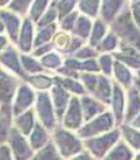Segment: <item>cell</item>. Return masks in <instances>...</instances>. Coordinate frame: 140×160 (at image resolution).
Returning a JSON list of instances; mask_svg holds the SVG:
<instances>
[{
    "label": "cell",
    "instance_id": "cell-3",
    "mask_svg": "<svg viewBox=\"0 0 140 160\" xmlns=\"http://www.w3.org/2000/svg\"><path fill=\"white\" fill-rule=\"evenodd\" d=\"M37 113L41 121L40 124L47 130H53L55 126V113L48 93L39 92L37 94Z\"/></svg>",
    "mask_w": 140,
    "mask_h": 160
},
{
    "label": "cell",
    "instance_id": "cell-40",
    "mask_svg": "<svg viewBox=\"0 0 140 160\" xmlns=\"http://www.w3.org/2000/svg\"><path fill=\"white\" fill-rule=\"evenodd\" d=\"M99 68L102 71L105 77L111 75L112 70H113V59L110 54H102L99 58Z\"/></svg>",
    "mask_w": 140,
    "mask_h": 160
},
{
    "label": "cell",
    "instance_id": "cell-31",
    "mask_svg": "<svg viewBox=\"0 0 140 160\" xmlns=\"http://www.w3.org/2000/svg\"><path fill=\"white\" fill-rule=\"evenodd\" d=\"M48 2H50V0H33L30 8V20L38 22L41 15L46 12Z\"/></svg>",
    "mask_w": 140,
    "mask_h": 160
},
{
    "label": "cell",
    "instance_id": "cell-45",
    "mask_svg": "<svg viewBox=\"0 0 140 160\" xmlns=\"http://www.w3.org/2000/svg\"><path fill=\"white\" fill-rule=\"evenodd\" d=\"M52 47H53L52 44H44V45H41V46H38L34 51V54L39 55L40 58H41L42 55H45V54H47L48 52H51Z\"/></svg>",
    "mask_w": 140,
    "mask_h": 160
},
{
    "label": "cell",
    "instance_id": "cell-30",
    "mask_svg": "<svg viewBox=\"0 0 140 160\" xmlns=\"http://www.w3.org/2000/svg\"><path fill=\"white\" fill-rule=\"evenodd\" d=\"M106 34V25L102 20H95L92 26V33L90 34V44L91 46H97L101 40L104 39Z\"/></svg>",
    "mask_w": 140,
    "mask_h": 160
},
{
    "label": "cell",
    "instance_id": "cell-1",
    "mask_svg": "<svg viewBox=\"0 0 140 160\" xmlns=\"http://www.w3.org/2000/svg\"><path fill=\"white\" fill-rule=\"evenodd\" d=\"M54 146L61 158H70L80 153L82 144L73 133L66 130H57L54 133Z\"/></svg>",
    "mask_w": 140,
    "mask_h": 160
},
{
    "label": "cell",
    "instance_id": "cell-28",
    "mask_svg": "<svg viewBox=\"0 0 140 160\" xmlns=\"http://www.w3.org/2000/svg\"><path fill=\"white\" fill-rule=\"evenodd\" d=\"M33 160H62V158L57 151L54 144L48 142L41 147V150L33 157Z\"/></svg>",
    "mask_w": 140,
    "mask_h": 160
},
{
    "label": "cell",
    "instance_id": "cell-2",
    "mask_svg": "<svg viewBox=\"0 0 140 160\" xmlns=\"http://www.w3.org/2000/svg\"><path fill=\"white\" fill-rule=\"evenodd\" d=\"M113 33L121 37L124 40H127L128 42L134 44L135 47L138 46L139 32L135 26V22L132 21L131 13L128 12L120 14L117 19L113 20Z\"/></svg>",
    "mask_w": 140,
    "mask_h": 160
},
{
    "label": "cell",
    "instance_id": "cell-16",
    "mask_svg": "<svg viewBox=\"0 0 140 160\" xmlns=\"http://www.w3.org/2000/svg\"><path fill=\"white\" fill-rule=\"evenodd\" d=\"M93 94L95 95L97 99L102 101L104 104H110L111 98H112V86H111V80L107 77L105 75L98 77Z\"/></svg>",
    "mask_w": 140,
    "mask_h": 160
},
{
    "label": "cell",
    "instance_id": "cell-15",
    "mask_svg": "<svg viewBox=\"0 0 140 160\" xmlns=\"http://www.w3.org/2000/svg\"><path fill=\"white\" fill-rule=\"evenodd\" d=\"M125 0H100V13L102 17V21L112 22L118 15L119 11L122 7Z\"/></svg>",
    "mask_w": 140,
    "mask_h": 160
},
{
    "label": "cell",
    "instance_id": "cell-22",
    "mask_svg": "<svg viewBox=\"0 0 140 160\" xmlns=\"http://www.w3.org/2000/svg\"><path fill=\"white\" fill-rule=\"evenodd\" d=\"M25 79L27 80L28 84H31L34 88H37L40 92L48 90L54 84V78H51V77L45 74H39V73L25 77Z\"/></svg>",
    "mask_w": 140,
    "mask_h": 160
},
{
    "label": "cell",
    "instance_id": "cell-36",
    "mask_svg": "<svg viewBox=\"0 0 140 160\" xmlns=\"http://www.w3.org/2000/svg\"><path fill=\"white\" fill-rule=\"evenodd\" d=\"M58 18V13H57V8H55V1H53L51 6L48 7V10L46 11L44 14L41 15V18L38 20V27H45L47 25L54 24V20Z\"/></svg>",
    "mask_w": 140,
    "mask_h": 160
},
{
    "label": "cell",
    "instance_id": "cell-39",
    "mask_svg": "<svg viewBox=\"0 0 140 160\" xmlns=\"http://www.w3.org/2000/svg\"><path fill=\"white\" fill-rule=\"evenodd\" d=\"M33 0H11L8 4V8L11 12H13L14 14H25L27 12V8L30 7Z\"/></svg>",
    "mask_w": 140,
    "mask_h": 160
},
{
    "label": "cell",
    "instance_id": "cell-9",
    "mask_svg": "<svg viewBox=\"0 0 140 160\" xmlns=\"http://www.w3.org/2000/svg\"><path fill=\"white\" fill-rule=\"evenodd\" d=\"M82 113L80 107V101L77 97L70 99V105L64 118V125L68 130H79L82 125Z\"/></svg>",
    "mask_w": 140,
    "mask_h": 160
},
{
    "label": "cell",
    "instance_id": "cell-14",
    "mask_svg": "<svg viewBox=\"0 0 140 160\" xmlns=\"http://www.w3.org/2000/svg\"><path fill=\"white\" fill-rule=\"evenodd\" d=\"M19 37H18V42H19V48L24 53H28L33 45V26L32 21L28 18H26L20 27Z\"/></svg>",
    "mask_w": 140,
    "mask_h": 160
},
{
    "label": "cell",
    "instance_id": "cell-44",
    "mask_svg": "<svg viewBox=\"0 0 140 160\" xmlns=\"http://www.w3.org/2000/svg\"><path fill=\"white\" fill-rule=\"evenodd\" d=\"M10 119V117L7 115H0V141L2 142L7 138V121Z\"/></svg>",
    "mask_w": 140,
    "mask_h": 160
},
{
    "label": "cell",
    "instance_id": "cell-27",
    "mask_svg": "<svg viewBox=\"0 0 140 160\" xmlns=\"http://www.w3.org/2000/svg\"><path fill=\"white\" fill-rule=\"evenodd\" d=\"M132 152L124 142H119L114 146V148L107 154L105 160H131Z\"/></svg>",
    "mask_w": 140,
    "mask_h": 160
},
{
    "label": "cell",
    "instance_id": "cell-18",
    "mask_svg": "<svg viewBox=\"0 0 140 160\" xmlns=\"http://www.w3.org/2000/svg\"><path fill=\"white\" fill-rule=\"evenodd\" d=\"M112 104H113V112H114L115 122L119 125L120 121L122 120V111H124V92L120 85L114 84L113 85V90H112Z\"/></svg>",
    "mask_w": 140,
    "mask_h": 160
},
{
    "label": "cell",
    "instance_id": "cell-32",
    "mask_svg": "<svg viewBox=\"0 0 140 160\" xmlns=\"http://www.w3.org/2000/svg\"><path fill=\"white\" fill-rule=\"evenodd\" d=\"M20 60H21V64H22V68H24L26 72H28V73L37 74V73H40V72H44V71H45V68L40 65L39 61H37L33 57L21 54Z\"/></svg>",
    "mask_w": 140,
    "mask_h": 160
},
{
    "label": "cell",
    "instance_id": "cell-35",
    "mask_svg": "<svg viewBox=\"0 0 140 160\" xmlns=\"http://www.w3.org/2000/svg\"><path fill=\"white\" fill-rule=\"evenodd\" d=\"M121 131L125 140L135 151L139 148V132L132 126H121Z\"/></svg>",
    "mask_w": 140,
    "mask_h": 160
},
{
    "label": "cell",
    "instance_id": "cell-7",
    "mask_svg": "<svg viewBox=\"0 0 140 160\" xmlns=\"http://www.w3.org/2000/svg\"><path fill=\"white\" fill-rule=\"evenodd\" d=\"M18 88V81L14 77L7 73L2 67H0V102L4 107L11 104Z\"/></svg>",
    "mask_w": 140,
    "mask_h": 160
},
{
    "label": "cell",
    "instance_id": "cell-52",
    "mask_svg": "<svg viewBox=\"0 0 140 160\" xmlns=\"http://www.w3.org/2000/svg\"><path fill=\"white\" fill-rule=\"evenodd\" d=\"M133 2H139V0H133Z\"/></svg>",
    "mask_w": 140,
    "mask_h": 160
},
{
    "label": "cell",
    "instance_id": "cell-33",
    "mask_svg": "<svg viewBox=\"0 0 140 160\" xmlns=\"http://www.w3.org/2000/svg\"><path fill=\"white\" fill-rule=\"evenodd\" d=\"M62 64V60L59 54L54 52H48L47 54L42 55L40 59V65L44 68H52V70H58Z\"/></svg>",
    "mask_w": 140,
    "mask_h": 160
},
{
    "label": "cell",
    "instance_id": "cell-8",
    "mask_svg": "<svg viewBox=\"0 0 140 160\" xmlns=\"http://www.w3.org/2000/svg\"><path fill=\"white\" fill-rule=\"evenodd\" d=\"M14 95L15 99L14 104H13V114L15 117L24 113L35 100L34 92L31 90L30 86L27 85H20L17 88V92H15Z\"/></svg>",
    "mask_w": 140,
    "mask_h": 160
},
{
    "label": "cell",
    "instance_id": "cell-4",
    "mask_svg": "<svg viewBox=\"0 0 140 160\" xmlns=\"http://www.w3.org/2000/svg\"><path fill=\"white\" fill-rule=\"evenodd\" d=\"M120 137L119 131H112L107 132L105 134L87 140L85 142V146L91 151L90 153L93 154L95 158H101L108 152L112 146L115 145Z\"/></svg>",
    "mask_w": 140,
    "mask_h": 160
},
{
    "label": "cell",
    "instance_id": "cell-13",
    "mask_svg": "<svg viewBox=\"0 0 140 160\" xmlns=\"http://www.w3.org/2000/svg\"><path fill=\"white\" fill-rule=\"evenodd\" d=\"M80 107H81V113H82V120H86V121L101 114L105 110V106L101 102L97 101L91 97H86V95L81 98Z\"/></svg>",
    "mask_w": 140,
    "mask_h": 160
},
{
    "label": "cell",
    "instance_id": "cell-46",
    "mask_svg": "<svg viewBox=\"0 0 140 160\" xmlns=\"http://www.w3.org/2000/svg\"><path fill=\"white\" fill-rule=\"evenodd\" d=\"M0 160H12L11 151L8 146L0 145Z\"/></svg>",
    "mask_w": 140,
    "mask_h": 160
},
{
    "label": "cell",
    "instance_id": "cell-26",
    "mask_svg": "<svg viewBox=\"0 0 140 160\" xmlns=\"http://www.w3.org/2000/svg\"><path fill=\"white\" fill-rule=\"evenodd\" d=\"M54 82L60 85L64 90H66L67 92H73L75 94H84L85 93V88L82 84L78 82L77 80H73L72 78H54Z\"/></svg>",
    "mask_w": 140,
    "mask_h": 160
},
{
    "label": "cell",
    "instance_id": "cell-41",
    "mask_svg": "<svg viewBox=\"0 0 140 160\" xmlns=\"http://www.w3.org/2000/svg\"><path fill=\"white\" fill-rule=\"evenodd\" d=\"M80 79L82 81V84H84V88L87 91H90L93 93V91H94V87L97 85V80H98V77L93 73H81L80 74Z\"/></svg>",
    "mask_w": 140,
    "mask_h": 160
},
{
    "label": "cell",
    "instance_id": "cell-51",
    "mask_svg": "<svg viewBox=\"0 0 140 160\" xmlns=\"http://www.w3.org/2000/svg\"><path fill=\"white\" fill-rule=\"evenodd\" d=\"M4 31H5V26H4V24H2L1 19H0V34L4 33Z\"/></svg>",
    "mask_w": 140,
    "mask_h": 160
},
{
    "label": "cell",
    "instance_id": "cell-23",
    "mask_svg": "<svg viewBox=\"0 0 140 160\" xmlns=\"http://www.w3.org/2000/svg\"><path fill=\"white\" fill-rule=\"evenodd\" d=\"M113 72H114L115 79L118 80V82L121 84L124 87H130L132 82V73L128 70V67L121 64L119 61L113 62Z\"/></svg>",
    "mask_w": 140,
    "mask_h": 160
},
{
    "label": "cell",
    "instance_id": "cell-34",
    "mask_svg": "<svg viewBox=\"0 0 140 160\" xmlns=\"http://www.w3.org/2000/svg\"><path fill=\"white\" fill-rule=\"evenodd\" d=\"M77 5V0H55V8L58 13V19L61 20L64 17L73 12Z\"/></svg>",
    "mask_w": 140,
    "mask_h": 160
},
{
    "label": "cell",
    "instance_id": "cell-49",
    "mask_svg": "<svg viewBox=\"0 0 140 160\" xmlns=\"http://www.w3.org/2000/svg\"><path fill=\"white\" fill-rule=\"evenodd\" d=\"M7 42H8L7 38L4 37V35H0V52H1V51L4 50L6 46H7Z\"/></svg>",
    "mask_w": 140,
    "mask_h": 160
},
{
    "label": "cell",
    "instance_id": "cell-47",
    "mask_svg": "<svg viewBox=\"0 0 140 160\" xmlns=\"http://www.w3.org/2000/svg\"><path fill=\"white\" fill-rule=\"evenodd\" d=\"M132 14H133V18H134V22L135 25L139 24V19H140V14H139V2H133L132 4Z\"/></svg>",
    "mask_w": 140,
    "mask_h": 160
},
{
    "label": "cell",
    "instance_id": "cell-6",
    "mask_svg": "<svg viewBox=\"0 0 140 160\" xmlns=\"http://www.w3.org/2000/svg\"><path fill=\"white\" fill-rule=\"evenodd\" d=\"M8 140L11 144V150L14 155L15 160H28L32 157V148L27 144L25 135H22L20 132L12 128L8 133Z\"/></svg>",
    "mask_w": 140,
    "mask_h": 160
},
{
    "label": "cell",
    "instance_id": "cell-50",
    "mask_svg": "<svg viewBox=\"0 0 140 160\" xmlns=\"http://www.w3.org/2000/svg\"><path fill=\"white\" fill-rule=\"evenodd\" d=\"M11 2V0H0V7H4V6L8 5Z\"/></svg>",
    "mask_w": 140,
    "mask_h": 160
},
{
    "label": "cell",
    "instance_id": "cell-21",
    "mask_svg": "<svg viewBox=\"0 0 140 160\" xmlns=\"http://www.w3.org/2000/svg\"><path fill=\"white\" fill-rule=\"evenodd\" d=\"M91 30H92V21L90 20V18L86 15H80L75 20V24L72 31L74 32L77 38L84 40L90 37Z\"/></svg>",
    "mask_w": 140,
    "mask_h": 160
},
{
    "label": "cell",
    "instance_id": "cell-43",
    "mask_svg": "<svg viewBox=\"0 0 140 160\" xmlns=\"http://www.w3.org/2000/svg\"><path fill=\"white\" fill-rule=\"evenodd\" d=\"M75 58L77 60H86V59H92L93 57L97 55V52L93 50V47L90 46H85V47H80L79 50L75 52Z\"/></svg>",
    "mask_w": 140,
    "mask_h": 160
},
{
    "label": "cell",
    "instance_id": "cell-48",
    "mask_svg": "<svg viewBox=\"0 0 140 160\" xmlns=\"http://www.w3.org/2000/svg\"><path fill=\"white\" fill-rule=\"evenodd\" d=\"M71 160H95V159L88 152H80L78 154H75L74 158Z\"/></svg>",
    "mask_w": 140,
    "mask_h": 160
},
{
    "label": "cell",
    "instance_id": "cell-24",
    "mask_svg": "<svg viewBox=\"0 0 140 160\" xmlns=\"http://www.w3.org/2000/svg\"><path fill=\"white\" fill-rule=\"evenodd\" d=\"M139 113V95H138V90L135 87H132L128 91V108H127V121L132 120L138 117Z\"/></svg>",
    "mask_w": 140,
    "mask_h": 160
},
{
    "label": "cell",
    "instance_id": "cell-38",
    "mask_svg": "<svg viewBox=\"0 0 140 160\" xmlns=\"http://www.w3.org/2000/svg\"><path fill=\"white\" fill-rule=\"evenodd\" d=\"M71 40H72V38H71L67 33H65V32H60V33L54 34L53 44H52V45H53L54 48L61 51V52H67L68 47H70Z\"/></svg>",
    "mask_w": 140,
    "mask_h": 160
},
{
    "label": "cell",
    "instance_id": "cell-25",
    "mask_svg": "<svg viewBox=\"0 0 140 160\" xmlns=\"http://www.w3.org/2000/svg\"><path fill=\"white\" fill-rule=\"evenodd\" d=\"M55 31H57V25L55 24H51V25H47L45 27L39 28L38 34L35 37V39L33 40V44H34L35 47L44 45V44H48V41L55 34Z\"/></svg>",
    "mask_w": 140,
    "mask_h": 160
},
{
    "label": "cell",
    "instance_id": "cell-11",
    "mask_svg": "<svg viewBox=\"0 0 140 160\" xmlns=\"http://www.w3.org/2000/svg\"><path fill=\"white\" fill-rule=\"evenodd\" d=\"M0 19L5 26V31H7V34L13 42L18 41L19 31L21 27L19 15L14 14L11 11H0Z\"/></svg>",
    "mask_w": 140,
    "mask_h": 160
},
{
    "label": "cell",
    "instance_id": "cell-29",
    "mask_svg": "<svg viewBox=\"0 0 140 160\" xmlns=\"http://www.w3.org/2000/svg\"><path fill=\"white\" fill-rule=\"evenodd\" d=\"M78 7L84 15L94 18L99 13L100 0H79Z\"/></svg>",
    "mask_w": 140,
    "mask_h": 160
},
{
    "label": "cell",
    "instance_id": "cell-10",
    "mask_svg": "<svg viewBox=\"0 0 140 160\" xmlns=\"http://www.w3.org/2000/svg\"><path fill=\"white\" fill-rule=\"evenodd\" d=\"M0 64L4 65L6 68L14 72L21 78H25L26 75L22 71V67L20 66L19 59H18V53L13 47H5L4 50L0 52Z\"/></svg>",
    "mask_w": 140,
    "mask_h": 160
},
{
    "label": "cell",
    "instance_id": "cell-12",
    "mask_svg": "<svg viewBox=\"0 0 140 160\" xmlns=\"http://www.w3.org/2000/svg\"><path fill=\"white\" fill-rule=\"evenodd\" d=\"M52 99H53V108H54V113H57V117L61 119L62 115L65 113V110L70 100V95L68 92L64 90L62 87L58 84L52 86Z\"/></svg>",
    "mask_w": 140,
    "mask_h": 160
},
{
    "label": "cell",
    "instance_id": "cell-20",
    "mask_svg": "<svg viewBox=\"0 0 140 160\" xmlns=\"http://www.w3.org/2000/svg\"><path fill=\"white\" fill-rule=\"evenodd\" d=\"M48 140V134L46 132V128L44 126H41L40 122H35L32 134H31V146L34 150H39L41 147L47 144Z\"/></svg>",
    "mask_w": 140,
    "mask_h": 160
},
{
    "label": "cell",
    "instance_id": "cell-5",
    "mask_svg": "<svg viewBox=\"0 0 140 160\" xmlns=\"http://www.w3.org/2000/svg\"><path fill=\"white\" fill-rule=\"evenodd\" d=\"M112 127H113V117L111 113L105 112L95 117L91 122L80 127L78 133L81 138H90L93 135L101 134L104 132H108Z\"/></svg>",
    "mask_w": 140,
    "mask_h": 160
},
{
    "label": "cell",
    "instance_id": "cell-19",
    "mask_svg": "<svg viewBox=\"0 0 140 160\" xmlns=\"http://www.w3.org/2000/svg\"><path fill=\"white\" fill-rule=\"evenodd\" d=\"M114 57L125 66H130L134 70H138L139 67V55L134 47H122L121 53H115Z\"/></svg>",
    "mask_w": 140,
    "mask_h": 160
},
{
    "label": "cell",
    "instance_id": "cell-42",
    "mask_svg": "<svg viewBox=\"0 0 140 160\" xmlns=\"http://www.w3.org/2000/svg\"><path fill=\"white\" fill-rule=\"evenodd\" d=\"M78 18V13L77 12H71L70 14H67L60 20V26L62 31H72L73 26L75 24V20Z\"/></svg>",
    "mask_w": 140,
    "mask_h": 160
},
{
    "label": "cell",
    "instance_id": "cell-17",
    "mask_svg": "<svg viewBox=\"0 0 140 160\" xmlns=\"http://www.w3.org/2000/svg\"><path fill=\"white\" fill-rule=\"evenodd\" d=\"M15 130L22 135H28L35 125L33 111L28 110L15 117Z\"/></svg>",
    "mask_w": 140,
    "mask_h": 160
},
{
    "label": "cell",
    "instance_id": "cell-37",
    "mask_svg": "<svg viewBox=\"0 0 140 160\" xmlns=\"http://www.w3.org/2000/svg\"><path fill=\"white\" fill-rule=\"evenodd\" d=\"M117 45H118V37L113 32H110L106 37H104V39L97 45V47L100 52H111L117 47Z\"/></svg>",
    "mask_w": 140,
    "mask_h": 160
}]
</instances>
